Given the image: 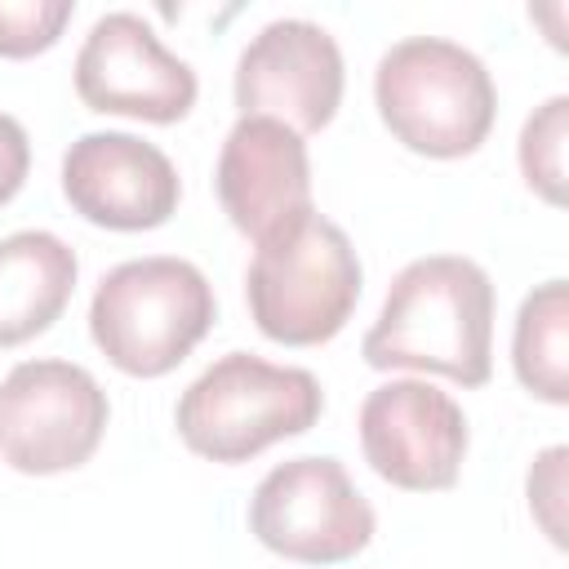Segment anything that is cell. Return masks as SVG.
Returning <instances> with one entry per match:
<instances>
[{"label":"cell","mask_w":569,"mask_h":569,"mask_svg":"<svg viewBox=\"0 0 569 569\" xmlns=\"http://www.w3.org/2000/svg\"><path fill=\"white\" fill-rule=\"evenodd\" d=\"M373 369L445 373L462 387L493 369V280L458 253L413 258L387 289L373 329L360 342Z\"/></svg>","instance_id":"obj_1"},{"label":"cell","mask_w":569,"mask_h":569,"mask_svg":"<svg viewBox=\"0 0 569 569\" xmlns=\"http://www.w3.org/2000/svg\"><path fill=\"white\" fill-rule=\"evenodd\" d=\"M382 124L418 156L453 160L489 138L498 93L489 67L445 36L396 40L373 71Z\"/></svg>","instance_id":"obj_2"},{"label":"cell","mask_w":569,"mask_h":569,"mask_svg":"<svg viewBox=\"0 0 569 569\" xmlns=\"http://www.w3.org/2000/svg\"><path fill=\"white\" fill-rule=\"evenodd\" d=\"M213 311V289L196 262L164 253L129 258L98 280L89 333L116 369L160 378L191 356V347L209 333Z\"/></svg>","instance_id":"obj_3"},{"label":"cell","mask_w":569,"mask_h":569,"mask_svg":"<svg viewBox=\"0 0 569 569\" xmlns=\"http://www.w3.org/2000/svg\"><path fill=\"white\" fill-rule=\"evenodd\" d=\"M325 391L298 365H271L249 351L218 356L173 409V427L191 453L213 462H244L284 436L316 427Z\"/></svg>","instance_id":"obj_4"},{"label":"cell","mask_w":569,"mask_h":569,"mask_svg":"<svg viewBox=\"0 0 569 569\" xmlns=\"http://www.w3.org/2000/svg\"><path fill=\"white\" fill-rule=\"evenodd\" d=\"M360 276L347 231L311 209L258 244L244 276L253 325L284 347L329 342L360 302Z\"/></svg>","instance_id":"obj_5"},{"label":"cell","mask_w":569,"mask_h":569,"mask_svg":"<svg viewBox=\"0 0 569 569\" xmlns=\"http://www.w3.org/2000/svg\"><path fill=\"white\" fill-rule=\"evenodd\" d=\"M107 418V391L84 365L22 360L0 378V458L22 476L89 462Z\"/></svg>","instance_id":"obj_6"},{"label":"cell","mask_w":569,"mask_h":569,"mask_svg":"<svg viewBox=\"0 0 569 569\" xmlns=\"http://www.w3.org/2000/svg\"><path fill=\"white\" fill-rule=\"evenodd\" d=\"M249 529L284 560L338 565L369 547L373 507L338 458L302 453L258 480L249 498Z\"/></svg>","instance_id":"obj_7"},{"label":"cell","mask_w":569,"mask_h":569,"mask_svg":"<svg viewBox=\"0 0 569 569\" xmlns=\"http://www.w3.org/2000/svg\"><path fill=\"white\" fill-rule=\"evenodd\" d=\"M365 462L396 489H449L467 453V418L458 400L422 378H391L360 405Z\"/></svg>","instance_id":"obj_8"},{"label":"cell","mask_w":569,"mask_h":569,"mask_svg":"<svg viewBox=\"0 0 569 569\" xmlns=\"http://www.w3.org/2000/svg\"><path fill=\"white\" fill-rule=\"evenodd\" d=\"M196 89L191 62L169 53L151 22L129 9L102 13L76 53V93L93 111L169 124L191 111Z\"/></svg>","instance_id":"obj_9"},{"label":"cell","mask_w":569,"mask_h":569,"mask_svg":"<svg viewBox=\"0 0 569 569\" xmlns=\"http://www.w3.org/2000/svg\"><path fill=\"white\" fill-rule=\"evenodd\" d=\"M342 102L338 40L311 18L267 22L236 62L240 116H267L293 133H316Z\"/></svg>","instance_id":"obj_10"},{"label":"cell","mask_w":569,"mask_h":569,"mask_svg":"<svg viewBox=\"0 0 569 569\" xmlns=\"http://www.w3.org/2000/svg\"><path fill=\"white\" fill-rule=\"evenodd\" d=\"M62 191L76 213L111 231H147L169 222L182 182L173 160L124 129L80 133L62 156Z\"/></svg>","instance_id":"obj_11"},{"label":"cell","mask_w":569,"mask_h":569,"mask_svg":"<svg viewBox=\"0 0 569 569\" xmlns=\"http://www.w3.org/2000/svg\"><path fill=\"white\" fill-rule=\"evenodd\" d=\"M218 200L253 244L311 213V160L302 133L267 116H240L218 151Z\"/></svg>","instance_id":"obj_12"},{"label":"cell","mask_w":569,"mask_h":569,"mask_svg":"<svg viewBox=\"0 0 569 569\" xmlns=\"http://www.w3.org/2000/svg\"><path fill=\"white\" fill-rule=\"evenodd\" d=\"M76 253L53 231H13L0 240V347L44 333L76 289Z\"/></svg>","instance_id":"obj_13"},{"label":"cell","mask_w":569,"mask_h":569,"mask_svg":"<svg viewBox=\"0 0 569 569\" xmlns=\"http://www.w3.org/2000/svg\"><path fill=\"white\" fill-rule=\"evenodd\" d=\"M516 378L547 405L569 400V284L547 280L538 284L520 311L511 333Z\"/></svg>","instance_id":"obj_14"},{"label":"cell","mask_w":569,"mask_h":569,"mask_svg":"<svg viewBox=\"0 0 569 569\" xmlns=\"http://www.w3.org/2000/svg\"><path fill=\"white\" fill-rule=\"evenodd\" d=\"M565 138H569V98L556 93L520 129V173L551 204H565Z\"/></svg>","instance_id":"obj_15"},{"label":"cell","mask_w":569,"mask_h":569,"mask_svg":"<svg viewBox=\"0 0 569 569\" xmlns=\"http://www.w3.org/2000/svg\"><path fill=\"white\" fill-rule=\"evenodd\" d=\"M71 0H0V53L27 58L49 49L71 22Z\"/></svg>","instance_id":"obj_16"},{"label":"cell","mask_w":569,"mask_h":569,"mask_svg":"<svg viewBox=\"0 0 569 569\" xmlns=\"http://www.w3.org/2000/svg\"><path fill=\"white\" fill-rule=\"evenodd\" d=\"M565 458H569V449L551 445L529 467V507H533L542 533L556 547H565V520H560V507H565Z\"/></svg>","instance_id":"obj_17"},{"label":"cell","mask_w":569,"mask_h":569,"mask_svg":"<svg viewBox=\"0 0 569 569\" xmlns=\"http://www.w3.org/2000/svg\"><path fill=\"white\" fill-rule=\"evenodd\" d=\"M27 169H31V142H27V129H22L9 111H0V204L18 196Z\"/></svg>","instance_id":"obj_18"}]
</instances>
